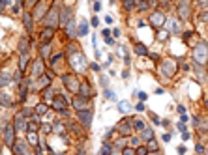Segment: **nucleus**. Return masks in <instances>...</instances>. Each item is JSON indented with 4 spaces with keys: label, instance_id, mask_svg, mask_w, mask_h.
<instances>
[{
    "label": "nucleus",
    "instance_id": "obj_34",
    "mask_svg": "<svg viewBox=\"0 0 208 155\" xmlns=\"http://www.w3.org/2000/svg\"><path fill=\"white\" fill-rule=\"evenodd\" d=\"M100 155H111V144H103V148H101Z\"/></svg>",
    "mask_w": 208,
    "mask_h": 155
},
{
    "label": "nucleus",
    "instance_id": "obj_41",
    "mask_svg": "<svg viewBox=\"0 0 208 155\" xmlns=\"http://www.w3.org/2000/svg\"><path fill=\"white\" fill-rule=\"evenodd\" d=\"M34 17H36V19L43 17V6H38V8H36V13H34Z\"/></svg>",
    "mask_w": 208,
    "mask_h": 155
},
{
    "label": "nucleus",
    "instance_id": "obj_53",
    "mask_svg": "<svg viewBox=\"0 0 208 155\" xmlns=\"http://www.w3.org/2000/svg\"><path fill=\"white\" fill-rule=\"evenodd\" d=\"M90 68H92L94 71H100V65H97V64H90Z\"/></svg>",
    "mask_w": 208,
    "mask_h": 155
},
{
    "label": "nucleus",
    "instance_id": "obj_32",
    "mask_svg": "<svg viewBox=\"0 0 208 155\" xmlns=\"http://www.w3.org/2000/svg\"><path fill=\"white\" fill-rule=\"evenodd\" d=\"M28 142L32 144V146L38 144V135H36V133H28Z\"/></svg>",
    "mask_w": 208,
    "mask_h": 155
},
{
    "label": "nucleus",
    "instance_id": "obj_25",
    "mask_svg": "<svg viewBox=\"0 0 208 155\" xmlns=\"http://www.w3.org/2000/svg\"><path fill=\"white\" fill-rule=\"evenodd\" d=\"M26 62H28V52H23V54H21V65H19V69H21V71H25Z\"/></svg>",
    "mask_w": 208,
    "mask_h": 155
},
{
    "label": "nucleus",
    "instance_id": "obj_60",
    "mask_svg": "<svg viewBox=\"0 0 208 155\" xmlns=\"http://www.w3.org/2000/svg\"><path fill=\"white\" fill-rule=\"evenodd\" d=\"M150 155H163V153H161V151H158V150H156V151H152V153H150Z\"/></svg>",
    "mask_w": 208,
    "mask_h": 155
},
{
    "label": "nucleus",
    "instance_id": "obj_31",
    "mask_svg": "<svg viewBox=\"0 0 208 155\" xmlns=\"http://www.w3.org/2000/svg\"><path fill=\"white\" fill-rule=\"evenodd\" d=\"M118 108H120V110H122V112H124V114H128V112H129V110H131V107H129V103H126V101H122V103H120V105H118Z\"/></svg>",
    "mask_w": 208,
    "mask_h": 155
},
{
    "label": "nucleus",
    "instance_id": "obj_7",
    "mask_svg": "<svg viewBox=\"0 0 208 155\" xmlns=\"http://www.w3.org/2000/svg\"><path fill=\"white\" fill-rule=\"evenodd\" d=\"M150 23L154 25L156 28H161L163 25H165V15H163L161 12H154L150 15Z\"/></svg>",
    "mask_w": 208,
    "mask_h": 155
},
{
    "label": "nucleus",
    "instance_id": "obj_61",
    "mask_svg": "<svg viewBox=\"0 0 208 155\" xmlns=\"http://www.w3.org/2000/svg\"><path fill=\"white\" fill-rule=\"evenodd\" d=\"M208 4V0H201V6H206Z\"/></svg>",
    "mask_w": 208,
    "mask_h": 155
},
{
    "label": "nucleus",
    "instance_id": "obj_19",
    "mask_svg": "<svg viewBox=\"0 0 208 155\" xmlns=\"http://www.w3.org/2000/svg\"><path fill=\"white\" fill-rule=\"evenodd\" d=\"M66 30H68V36L73 38V36H75V32H77V28H75V21H70V23L66 25Z\"/></svg>",
    "mask_w": 208,
    "mask_h": 155
},
{
    "label": "nucleus",
    "instance_id": "obj_57",
    "mask_svg": "<svg viewBox=\"0 0 208 155\" xmlns=\"http://www.w3.org/2000/svg\"><path fill=\"white\" fill-rule=\"evenodd\" d=\"M139 99H141V101H145V99H146V94L141 92V94H139Z\"/></svg>",
    "mask_w": 208,
    "mask_h": 155
},
{
    "label": "nucleus",
    "instance_id": "obj_28",
    "mask_svg": "<svg viewBox=\"0 0 208 155\" xmlns=\"http://www.w3.org/2000/svg\"><path fill=\"white\" fill-rule=\"evenodd\" d=\"M169 28H171V32H174V34H178V32H180L178 21H171V23H169Z\"/></svg>",
    "mask_w": 208,
    "mask_h": 155
},
{
    "label": "nucleus",
    "instance_id": "obj_10",
    "mask_svg": "<svg viewBox=\"0 0 208 155\" xmlns=\"http://www.w3.org/2000/svg\"><path fill=\"white\" fill-rule=\"evenodd\" d=\"M131 127H133V125H131L128 120H122V121L118 124V133H120L122 137H128L129 133H131Z\"/></svg>",
    "mask_w": 208,
    "mask_h": 155
},
{
    "label": "nucleus",
    "instance_id": "obj_2",
    "mask_svg": "<svg viewBox=\"0 0 208 155\" xmlns=\"http://www.w3.org/2000/svg\"><path fill=\"white\" fill-rule=\"evenodd\" d=\"M62 81H64L66 88H68L70 92H73V94H77V92H79V88H81V84L77 82V79H75L73 75H64V77H62Z\"/></svg>",
    "mask_w": 208,
    "mask_h": 155
},
{
    "label": "nucleus",
    "instance_id": "obj_18",
    "mask_svg": "<svg viewBox=\"0 0 208 155\" xmlns=\"http://www.w3.org/2000/svg\"><path fill=\"white\" fill-rule=\"evenodd\" d=\"M86 32H88V23H86V21H81V23H79V28H77V34H79V36H84Z\"/></svg>",
    "mask_w": 208,
    "mask_h": 155
},
{
    "label": "nucleus",
    "instance_id": "obj_20",
    "mask_svg": "<svg viewBox=\"0 0 208 155\" xmlns=\"http://www.w3.org/2000/svg\"><path fill=\"white\" fill-rule=\"evenodd\" d=\"M41 73H43V62L38 60V62H34V75L36 77H41Z\"/></svg>",
    "mask_w": 208,
    "mask_h": 155
},
{
    "label": "nucleus",
    "instance_id": "obj_16",
    "mask_svg": "<svg viewBox=\"0 0 208 155\" xmlns=\"http://www.w3.org/2000/svg\"><path fill=\"white\" fill-rule=\"evenodd\" d=\"M9 81H12V75L4 71L2 75H0V88H2V86H8V84H9Z\"/></svg>",
    "mask_w": 208,
    "mask_h": 155
},
{
    "label": "nucleus",
    "instance_id": "obj_42",
    "mask_svg": "<svg viewBox=\"0 0 208 155\" xmlns=\"http://www.w3.org/2000/svg\"><path fill=\"white\" fill-rule=\"evenodd\" d=\"M146 153H148V148H146V146L137 148V155H146Z\"/></svg>",
    "mask_w": 208,
    "mask_h": 155
},
{
    "label": "nucleus",
    "instance_id": "obj_40",
    "mask_svg": "<svg viewBox=\"0 0 208 155\" xmlns=\"http://www.w3.org/2000/svg\"><path fill=\"white\" fill-rule=\"evenodd\" d=\"M49 52H51V47H49V45L41 47V56H43V58H45V56H49Z\"/></svg>",
    "mask_w": 208,
    "mask_h": 155
},
{
    "label": "nucleus",
    "instance_id": "obj_54",
    "mask_svg": "<svg viewBox=\"0 0 208 155\" xmlns=\"http://www.w3.org/2000/svg\"><path fill=\"white\" fill-rule=\"evenodd\" d=\"M101 36H103V39L109 38V30H101Z\"/></svg>",
    "mask_w": 208,
    "mask_h": 155
},
{
    "label": "nucleus",
    "instance_id": "obj_63",
    "mask_svg": "<svg viewBox=\"0 0 208 155\" xmlns=\"http://www.w3.org/2000/svg\"><path fill=\"white\" fill-rule=\"evenodd\" d=\"M145 2H148V0H145Z\"/></svg>",
    "mask_w": 208,
    "mask_h": 155
},
{
    "label": "nucleus",
    "instance_id": "obj_9",
    "mask_svg": "<svg viewBox=\"0 0 208 155\" xmlns=\"http://www.w3.org/2000/svg\"><path fill=\"white\" fill-rule=\"evenodd\" d=\"M13 153H15V155H32V153H30V150H28V144H26V142H23V140L17 142L15 146H13Z\"/></svg>",
    "mask_w": 208,
    "mask_h": 155
},
{
    "label": "nucleus",
    "instance_id": "obj_52",
    "mask_svg": "<svg viewBox=\"0 0 208 155\" xmlns=\"http://www.w3.org/2000/svg\"><path fill=\"white\" fill-rule=\"evenodd\" d=\"M176 151L182 155V153H186V148H184V146H178V148H176Z\"/></svg>",
    "mask_w": 208,
    "mask_h": 155
},
{
    "label": "nucleus",
    "instance_id": "obj_1",
    "mask_svg": "<svg viewBox=\"0 0 208 155\" xmlns=\"http://www.w3.org/2000/svg\"><path fill=\"white\" fill-rule=\"evenodd\" d=\"M206 56H208V45L206 43H199L193 51V58L197 64H206Z\"/></svg>",
    "mask_w": 208,
    "mask_h": 155
},
{
    "label": "nucleus",
    "instance_id": "obj_13",
    "mask_svg": "<svg viewBox=\"0 0 208 155\" xmlns=\"http://www.w3.org/2000/svg\"><path fill=\"white\" fill-rule=\"evenodd\" d=\"M13 125H15V129H17V131H25V129H26L25 116H23V114H17V116H15V120H13Z\"/></svg>",
    "mask_w": 208,
    "mask_h": 155
},
{
    "label": "nucleus",
    "instance_id": "obj_36",
    "mask_svg": "<svg viewBox=\"0 0 208 155\" xmlns=\"http://www.w3.org/2000/svg\"><path fill=\"white\" fill-rule=\"evenodd\" d=\"M21 114H23L25 118H34V110H30V108H25V110H23Z\"/></svg>",
    "mask_w": 208,
    "mask_h": 155
},
{
    "label": "nucleus",
    "instance_id": "obj_44",
    "mask_svg": "<svg viewBox=\"0 0 208 155\" xmlns=\"http://www.w3.org/2000/svg\"><path fill=\"white\" fill-rule=\"evenodd\" d=\"M105 97H107V99H114V94L109 90V88H105Z\"/></svg>",
    "mask_w": 208,
    "mask_h": 155
},
{
    "label": "nucleus",
    "instance_id": "obj_26",
    "mask_svg": "<svg viewBox=\"0 0 208 155\" xmlns=\"http://www.w3.org/2000/svg\"><path fill=\"white\" fill-rule=\"evenodd\" d=\"M23 21H25V28L26 30H32V17H30V13H25L23 15Z\"/></svg>",
    "mask_w": 208,
    "mask_h": 155
},
{
    "label": "nucleus",
    "instance_id": "obj_14",
    "mask_svg": "<svg viewBox=\"0 0 208 155\" xmlns=\"http://www.w3.org/2000/svg\"><path fill=\"white\" fill-rule=\"evenodd\" d=\"M71 64L77 65V69H81V71L84 69V65H86L84 60H83V54H81V52H77V54H73V56H71Z\"/></svg>",
    "mask_w": 208,
    "mask_h": 155
},
{
    "label": "nucleus",
    "instance_id": "obj_3",
    "mask_svg": "<svg viewBox=\"0 0 208 155\" xmlns=\"http://www.w3.org/2000/svg\"><path fill=\"white\" fill-rule=\"evenodd\" d=\"M73 107L77 110H86L90 108V97H84V95H77L73 99Z\"/></svg>",
    "mask_w": 208,
    "mask_h": 155
},
{
    "label": "nucleus",
    "instance_id": "obj_27",
    "mask_svg": "<svg viewBox=\"0 0 208 155\" xmlns=\"http://www.w3.org/2000/svg\"><path fill=\"white\" fill-rule=\"evenodd\" d=\"M0 103L4 107H12V97L9 95H0Z\"/></svg>",
    "mask_w": 208,
    "mask_h": 155
},
{
    "label": "nucleus",
    "instance_id": "obj_56",
    "mask_svg": "<svg viewBox=\"0 0 208 155\" xmlns=\"http://www.w3.org/2000/svg\"><path fill=\"white\" fill-rule=\"evenodd\" d=\"M116 148H124V140H118L116 142Z\"/></svg>",
    "mask_w": 208,
    "mask_h": 155
},
{
    "label": "nucleus",
    "instance_id": "obj_22",
    "mask_svg": "<svg viewBox=\"0 0 208 155\" xmlns=\"http://www.w3.org/2000/svg\"><path fill=\"white\" fill-rule=\"evenodd\" d=\"M135 54H139V56H146V54H148V51H146V47H145V45L137 43V45H135Z\"/></svg>",
    "mask_w": 208,
    "mask_h": 155
},
{
    "label": "nucleus",
    "instance_id": "obj_5",
    "mask_svg": "<svg viewBox=\"0 0 208 155\" xmlns=\"http://www.w3.org/2000/svg\"><path fill=\"white\" fill-rule=\"evenodd\" d=\"M56 15H58V8H56V6H54V8L51 9V13L47 15V19H45V21H43V23H45V25H47V28H54V26H56V25H58V21H56Z\"/></svg>",
    "mask_w": 208,
    "mask_h": 155
},
{
    "label": "nucleus",
    "instance_id": "obj_51",
    "mask_svg": "<svg viewBox=\"0 0 208 155\" xmlns=\"http://www.w3.org/2000/svg\"><path fill=\"white\" fill-rule=\"evenodd\" d=\"M97 25H100V19L94 17V19H92V26H97Z\"/></svg>",
    "mask_w": 208,
    "mask_h": 155
},
{
    "label": "nucleus",
    "instance_id": "obj_50",
    "mask_svg": "<svg viewBox=\"0 0 208 155\" xmlns=\"http://www.w3.org/2000/svg\"><path fill=\"white\" fill-rule=\"evenodd\" d=\"M41 131H45V133H51V125H47V124H45V125H41Z\"/></svg>",
    "mask_w": 208,
    "mask_h": 155
},
{
    "label": "nucleus",
    "instance_id": "obj_47",
    "mask_svg": "<svg viewBox=\"0 0 208 155\" xmlns=\"http://www.w3.org/2000/svg\"><path fill=\"white\" fill-rule=\"evenodd\" d=\"M8 4H9V0H0V12H2V9H4Z\"/></svg>",
    "mask_w": 208,
    "mask_h": 155
},
{
    "label": "nucleus",
    "instance_id": "obj_4",
    "mask_svg": "<svg viewBox=\"0 0 208 155\" xmlns=\"http://www.w3.org/2000/svg\"><path fill=\"white\" fill-rule=\"evenodd\" d=\"M174 71H176V64H174L172 60H165L161 64V73L163 75H167V77H172Z\"/></svg>",
    "mask_w": 208,
    "mask_h": 155
},
{
    "label": "nucleus",
    "instance_id": "obj_38",
    "mask_svg": "<svg viewBox=\"0 0 208 155\" xmlns=\"http://www.w3.org/2000/svg\"><path fill=\"white\" fill-rule=\"evenodd\" d=\"M124 6H126V9H133L135 0H124Z\"/></svg>",
    "mask_w": 208,
    "mask_h": 155
},
{
    "label": "nucleus",
    "instance_id": "obj_49",
    "mask_svg": "<svg viewBox=\"0 0 208 155\" xmlns=\"http://www.w3.org/2000/svg\"><path fill=\"white\" fill-rule=\"evenodd\" d=\"M36 2H38V0H26V6L32 8V6H36Z\"/></svg>",
    "mask_w": 208,
    "mask_h": 155
},
{
    "label": "nucleus",
    "instance_id": "obj_24",
    "mask_svg": "<svg viewBox=\"0 0 208 155\" xmlns=\"http://www.w3.org/2000/svg\"><path fill=\"white\" fill-rule=\"evenodd\" d=\"M19 51H21V54H23V52H28V39H26V38L21 39V43H19Z\"/></svg>",
    "mask_w": 208,
    "mask_h": 155
},
{
    "label": "nucleus",
    "instance_id": "obj_12",
    "mask_svg": "<svg viewBox=\"0 0 208 155\" xmlns=\"http://www.w3.org/2000/svg\"><path fill=\"white\" fill-rule=\"evenodd\" d=\"M70 19H71V8H64V12L60 15V21H58V25L60 26H66L70 23Z\"/></svg>",
    "mask_w": 208,
    "mask_h": 155
},
{
    "label": "nucleus",
    "instance_id": "obj_35",
    "mask_svg": "<svg viewBox=\"0 0 208 155\" xmlns=\"http://www.w3.org/2000/svg\"><path fill=\"white\" fill-rule=\"evenodd\" d=\"M146 148H148V150H152V151H156V150H158V142H156L154 138H150V140H148V146H146Z\"/></svg>",
    "mask_w": 208,
    "mask_h": 155
},
{
    "label": "nucleus",
    "instance_id": "obj_30",
    "mask_svg": "<svg viewBox=\"0 0 208 155\" xmlns=\"http://www.w3.org/2000/svg\"><path fill=\"white\" fill-rule=\"evenodd\" d=\"M152 137H154V131H152V129H146V127H145V129H143V138H145V140H150Z\"/></svg>",
    "mask_w": 208,
    "mask_h": 155
},
{
    "label": "nucleus",
    "instance_id": "obj_62",
    "mask_svg": "<svg viewBox=\"0 0 208 155\" xmlns=\"http://www.w3.org/2000/svg\"><path fill=\"white\" fill-rule=\"evenodd\" d=\"M0 155H2V148H0Z\"/></svg>",
    "mask_w": 208,
    "mask_h": 155
},
{
    "label": "nucleus",
    "instance_id": "obj_39",
    "mask_svg": "<svg viewBox=\"0 0 208 155\" xmlns=\"http://www.w3.org/2000/svg\"><path fill=\"white\" fill-rule=\"evenodd\" d=\"M100 82H101V86H103V90H105V88H109V79H107V77H100Z\"/></svg>",
    "mask_w": 208,
    "mask_h": 155
},
{
    "label": "nucleus",
    "instance_id": "obj_11",
    "mask_svg": "<svg viewBox=\"0 0 208 155\" xmlns=\"http://www.w3.org/2000/svg\"><path fill=\"white\" fill-rule=\"evenodd\" d=\"M13 133H15V127H12V125H8L6 129H4V138H6V144L8 146H13Z\"/></svg>",
    "mask_w": 208,
    "mask_h": 155
},
{
    "label": "nucleus",
    "instance_id": "obj_55",
    "mask_svg": "<svg viewBox=\"0 0 208 155\" xmlns=\"http://www.w3.org/2000/svg\"><path fill=\"white\" fill-rule=\"evenodd\" d=\"M100 8H101L100 2H96V4H94V12H100Z\"/></svg>",
    "mask_w": 208,
    "mask_h": 155
},
{
    "label": "nucleus",
    "instance_id": "obj_59",
    "mask_svg": "<svg viewBox=\"0 0 208 155\" xmlns=\"http://www.w3.org/2000/svg\"><path fill=\"white\" fill-rule=\"evenodd\" d=\"M201 19H203V21H208V13H203V15H201Z\"/></svg>",
    "mask_w": 208,
    "mask_h": 155
},
{
    "label": "nucleus",
    "instance_id": "obj_8",
    "mask_svg": "<svg viewBox=\"0 0 208 155\" xmlns=\"http://www.w3.org/2000/svg\"><path fill=\"white\" fill-rule=\"evenodd\" d=\"M53 107L56 110H62V114H66V107H68V103H66V97L64 95H54L53 97Z\"/></svg>",
    "mask_w": 208,
    "mask_h": 155
},
{
    "label": "nucleus",
    "instance_id": "obj_46",
    "mask_svg": "<svg viewBox=\"0 0 208 155\" xmlns=\"http://www.w3.org/2000/svg\"><path fill=\"white\" fill-rule=\"evenodd\" d=\"M129 144H131V148H139V138H131Z\"/></svg>",
    "mask_w": 208,
    "mask_h": 155
},
{
    "label": "nucleus",
    "instance_id": "obj_29",
    "mask_svg": "<svg viewBox=\"0 0 208 155\" xmlns=\"http://www.w3.org/2000/svg\"><path fill=\"white\" fill-rule=\"evenodd\" d=\"M26 131L28 133H36L38 131V124H36V121H28V124H26Z\"/></svg>",
    "mask_w": 208,
    "mask_h": 155
},
{
    "label": "nucleus",
    "instance_id": "obj_21",
    "mask_svg": "<svg viewBox=\"0 0 208 155\" xmlns=\"http://www.w3.org/2000/svg\"><path fill=\"white\" fill-rule=\"evenodd\" d=\"M79 92H81V95H84V97H90V95H92V90H90L88 84H81Z\"/></svg>",
    "mask_w": 208,
    "mask_h": 155
},
{
    "label": "nucleus",
    "instance_id": "obj_15",
    "mask_svg": "<svg viewBox=\"0 0 208 155\" xmlns=\"http://www.w3.org/2000/svg\"><path fill=\"white\" fill-rule=\"evenodd\" d=\"M180 4H182V8L178 6V12H182L184 19H188L189 17V4H188V0H180Z\"/></svg>",
    "mask_w": 208,
    "mask_h": 155
},
{
    "label": "nucleus",
    "instance_id": "obj_6",
    "mask_svg": "<svg viewBox=\"0 0 208 155\" xmlns=\"http://www.w3.org/2000/svg\"><path fill=\"white\" fill-rule=\"evenodd\" d=\"M77 118L83 121V125L84 127H90L92 125V110H79V114H77Z\"/></svg>",
    "mask_w": 208,
    "mask_h": 155
},
{
    "label": "nucleus",
    "instance_id": "obj_58",
    "mask_svg": "<svg viewBox=\"0 0 208 155\" xmlns=\"http://www.w3.org/2000/svg\"><path fill=\"white\" fill-rule=\"evenodd\" d=\"M77 155H84V148H83V146H79V151H77Z\"/></svg>",
    "mask_w": 208,
    "mask_h": 155
},
{
    "label": "nucleus",
    "instance_id": "obj_45",
    "mask_svg": "<svg viewBox=\"0 0 208 155\" xmlns=\"http://www.w3.org/2000/svg\"><path fill=\"white\" fill-rule=\"evenodd\" d=\"M124 155H135V148H126L124 150Z\"/></svg>",
    "mask_w": 208,
    "mask_h": 155
},
{
    "label": "nucleus",
    "instance_id": "obj_33",
    "mask_svg": "<svg viewBox=\"0 0 208 155\" xmlns=\"http://www.w3.org/2000/svg\"><path fill=\"white\" fill-rule=\"evenodd\" d=\"M36 112H38V114H45V112H47V105H45V103H39V105L36 107Z\"/></svg>",
    "mask_w": 208,
    "mask_h": 155
},
{
    "label": "nucleus",
    "instance_id": "obj_17",
    "mask_svg": "<svg viewBox=\"0 0 208 155\" xmlns=\"http://www.w3.org/2000/svg\"><path fill=\"white\" fill-rule=\"evenodd\" d=\"M53 34H54V30H53V28H43V32H41V39H43V41H49V39L53 38Z\"/></svg>",
    "mask_w": 208,
    "mask_h": 155
},
{
    "label": "nucleus",
    "instance_id": "obj_43",
    "mask_svg": "<svg viewBox=\"0 0 208 155\" xmlns=\"http://www.w3.org/2000/svg\"><path fill=\"white\" fill-rule=\"evenodd\" d=\"M54 131L62 135V133H64V125H62V124H54Z\"/></svg>",
    "mask_w": 208,
    "mask_h": 155
},
{
    "label": "nucleus",
    "instance_id": "obj_37",
    "mask_svg": "<svg viewBox=\"0 0 208 155\" xmlns=\"http://www.w3.org/2000/svg\"><path fill=\"white\" fill-rule=\"evenodd\" d=\"M133 127H135V129H139V131H143V129H145V121H141V120H135Z\"/></svg>",
    "mask_w": 208,
    "mask_h": 155
},
{
    "label": "nucleus",
    "instance_id": "obj_23",
    "mask_svg": "<svg viewBox=\"0 0 208 155\" xmlns=\"http://www.w3.org/2000/svg\"><path fill=\"white\" fill-rule=\"evenodd\" d=\"M49 86H51V79L49 77H41L38 82V88H49Z\"/></svg>",
    "mask_w": 208,
    "mask_h": 155
},
{
    "label": "nucleus",
    "instance_id": "obj_48",
    "mask_svg": "<svg viewBox=\"0 0 208 155\" xmlns=\"http://www.w3.org/2000/svg\"><path fill=\"white\" fill-rule=\"evenodd\" d=\"M105 43H107V45H114V39L109 36V38H105Z\"/></svg>",
    "mask_w": 208,
    "mask_h": 155
}]
</instances>
